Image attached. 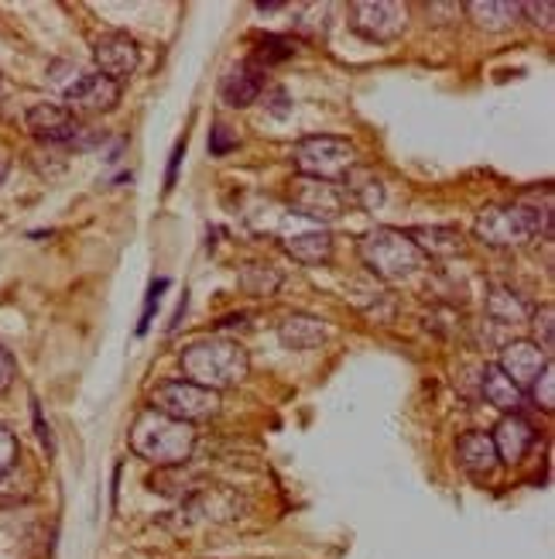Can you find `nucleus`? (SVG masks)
<instances>
[{"mask_svg":"<svg viewBox=\"0 0 555 559\" xmlns=\"http://www.w3.org/2000/svg\"><path fill=\"white\" fill-rule=\"evenodd\" d=\"M179 368H182L185 381L220 395L227 388H237L251 374V354L233 336H206V340H196V344L182 347Z\"/></svg>","mask_w":555,"mask_h":559,"instance_id":"nucleus-1","label":"nucleus"},{"mask_svg":"<svg viewBox=\"0 0 555 559\" xmlns=\"http://www.w3.org/2000/svg\"><path fill=\"white\" fill-rule=\"evenodd\" d=\"M131 450L134 456L155 464V471L182 467L189 464L192 450H196V426L168 419L155 408H144L137 412V419L131 426Z\"/></svg>","mask_w":555,"mask_h":559,"instance_id":"nucleus-2","label":"nucleus"},{"mask_svg":"<svg viewBox=\"0 0 555 559\" xmlns=\"http://www.w3.org/2000/svg\"><path fill=\"white\" fill-rule=\"evenodd\" d=\"M476 240L491 248H524L535 237L552 234V210L548 206H528V203H504L491 206L476 216L473 224Z\"/></svg>","mask_w":555,"mask_h":559,"instance_id":"nucleus-3","label":"nucleus"},{"mask_svg":"<svg viewBox=\"0 0 555 559\" xmlns=\"http://www.w3.org/2000/svg\"><path fill=\"white\" fill-rule=\"evenodd\" d=\"M357 254L364 261V269L374 272L381 282H405L422 269L419 248L408 240V234L395 227H374L357 240Z\"/></svg>","mask_w":555,"mask_h":559,"instance_id":"nucleus-4","label":"nucleus"},{"mask_svg":"<svg viewBox=\"0 0 555 559\" xmlns=\"http://www.w3.org/2000/svg\"><path fill=\"white\" fill-rule=\"evenodd\" d=\"M292 165L305 179L343 182L350 168H357V144L336 134H309L292 148Z\"/></svg>","mask_w":555,"mask_h":559,"instance_id":"nucleus-5","label":"nucleus"},{"mask_svg":"<svg viewBox=\"0 0 555 559\" xmlns=\"http://www.w3.org/2000/svg\"><path fill=\"white\" fill-rule=\"evenodd\" d=\"M148 408L161 412V416H168V419L196 426V423H206V419L216 416V412H220V395L206 392V388L192 384L185 378H176V381H158L152 388Z\"/></svg>","mask_w":555,"mask_h":559,"instance_id":"nucleus-6","label":"nucleus"},{"mask_svg":"<svg viewBox=\"0 0 555 559\" xmlns=\"http://www.w3.org/2000/svg\"><path fill=\"white\" fill-rule=\"evenodd\" d=\"M288 203H292L295 213L309 216V221H316V224L340 221L350 206L340 182H323V179H305V176H295L292 186H288Z\"/></svg>","mask_w":555,"mask_h":559,"instance_id":"nucleus-7","label":"nucleus"},{"mask_svg":"<svg viewBox=\"0 0 555 559\" xmlns=\"http://www.w3.org/2000/svg\"><path fill=\"white\" fill-rule=\"evenodd\" d=\"M350 28L364 41L388 45L408 28V8L388 4V0H357L350 4Z\"/></svg>","mask_w":555,"mask_h":559,"instance_id":"nucleus-8","label":"nucleus"},{"mask_svg":"<svg viewBox=\"0 0 555 559\" xmlns=\"http://www.w3.org/2000/svg\"><path fill=\"white\" fill-rule=\"evenodd\" d=\"M93 62H96V72H100V76H107L113 83H124L141 66V48L128 32H104L93 41Z\"/></svg>","mask_w":555,"mask_h":559,"instance_id":"nucleus-9","label":"nucleus"},{"mask_svg":"<svg viewBox=\"0 0 555 559\" xmlns=\"http://www.w3.org/2000/svg\"><path fill=\"white\" fill-rule=\"evenodd\" d=\"M120 83L100 76V72H86V76L72 80L65 86V110L72 114H110L120 104Z\"/></svg>","mask_w":555,"mask_h":559,"instance_id":"nucleus-10","label":"nucleus"},{"mask_svg":"<svg viewBox=\"0 0 555 559\" xmlns=\"http://www.w3.org/2000/svg\"><path fill=\"white\" fill-rule=\"evenodd\" d=\"M548 354L539 347V344H532V340H515V344H508L500 350V360H497V368L511 378V384L515 388H521V392H528L535 381H539V374L548 368Z\"/></svg>","mask_w":555,"mask_h":559,"instance_id":"nucleus-11","label":"nucleus"},{"mask_svg":"<svg viewBox=\"0 0 555 559\" xmlns=\"http://www.w3.org/2000/svg\"><path fill=\"white\" fill-rule=\"evenodd\" d=\"M24 128L32 131V138L45 141V144H65L76 141V134L83 131L80 120L72 110L59 107V104H35L28 114H24Z\"/></svg>","mask_w":555,"mask_h":559,"instance_id":"nucleus-12","label":"nucleus"},{"mask_svg":"<svg viewBox=\"0 0 555 559\" xmlns=\"http://www.w3.org/2000/svg\"><path fill=\"white\" fill-rule=\"evenodd\" d=\"M244 498L230 488H200L192 498L182 501V522H230L240 515Z\"/></svg>","mask_w":555,"mask_h":559,"instance_id":"nucleus-13","label":"nucleus"},{"mask_svg":"<svg viewBox=\"0 0 555 559\" xmlns=\"http://www.w3.org/2000/svg\"><path fill=\"white\" fill-rule=\"evenodd\" d=\"M491 443L497 450V460H504V464H518L535 443V426L524 416H518V412H508V416L497 423V429L491 432Z\"/></svg>","mask_w":555,"mask_h":559,"instance_id":"nucleus-14","label":"nucleus"},{"mask_svg":"<svg viewBox=\"0 0 555 559\" xmlns=\"http://www.w3.org/2000/svg\"><path fill=\"white\" fill-rule=\"evenodd\" d=\"M264 90V69H257L251 59L248 62H240L233 66L227 76L220 80V96H224V104L227 107H237V110H244L251 107L257 96Z\"/></svg>","mask_w":555,"mask_h":559,"instance_id":"nucleus-15","label":"nucleus"},{"mask_svg":"<svg viewBox=\"0 0 555 559\" xmlns=\"http://www.w3.org/2000/svg\"><path fill=\"white\" fill-rule=\"evenodd\" d=\"M456 464L470 477H491L497 471V450L491 443V432H463L456 440Z\"/></svg>","mask_w":555,"mask_h":559,"instance_id":"nucleus-16","label":"nucleus"},{"mask_svg":"<svg viewBox=\"0 0 555 559\" xmlns=\"http://www.w3.org/2000/svg\"><path fill=\"white\" fill-rule=\"evenodd\" d=\"M278 340L288 350H316L326 344V323L309 312H288L278 323Z\"/></svg>","mask_w":555,"mask_h":559,"instance_id":"nucleus-17","label":"nucleus"},{"mask_svg":"<svg viewBox=\"0 0 555 559\" xmlns=\"http://www.w3.org/2000/svg\"><path fill=\"white\" fill-rule=\"evenodd\" d=\"M487 316L494 323H504V326H515V323H528L532 320V312H535V306L528 302L518 288H511V285H500V282H494L491 288H487Z\"/></svg>","mask_w":555,"mask_h":559,"instance_id":"nucleus-18","label":"nucleus"},{"mask_svg":"<svg viewBox=\"0 0 555 559\" xmlns=\"http://www.w3.org/2000/svg\"><path fill=\"white\" fill-rule=\"evenodd\" d=\"M285 254L305 264V269H319V264H329L333 261V234L326 230H305V234H295V237H285L281 240Z\"/></svg>","mask_w":555,"mask_h":559,"instance_id":"nucleus-19","label":"nucleus"},{"mask_svg":"<svg viewBox=\"0 0 555 559\" xmlns=\"http://www.w3.org/2000/svg\"><path fill=\"white\" fill-rule=\"evenodd\" d=\"M463 11L484 32H508L511 24L521 21V4H515V0H470Z\"/></svg>","mask_w":555,"mask_h":559,"instance_id":"nucleus-20","label":"nucleus"},{"mask_svg":"<svg viewBox=\"0 0 555 559\" xmlns=\"http://www.w3.org/2000/svg\"><path fill=\"white\" fill-rule=\"evenodd\" d=\"M408 240L419 248L422 258H453L463 251V234L456 227H415L408 230Z\"/></svg>","mask_w":555,"mask_h":559,"instance_id":"nucleus-21","label":"nucleus"},{"mask_svg":"<svg viewBox=\"0 0 555 559\" xmlns=\"http://www.w3.org/2000/svg\"><path fill=\"white\" fill-rule=\"evenodd\" d=\"M340 186H343L347 203H353L357 210H364V213H371V210H377L384 203V182L371 173V168H360V165L350 168Z\"/></svg>","mask_w":555,"mask_h":559,"instance_id":"nucleus-22","label":"nucleus"},{"mask_svg":"<svg viewBox=\"0 0 555 559\" xmlns=\"http://www.w3.org/2000/svg\"><path fill=\"white\" fill-rule=\"evenodd\" d=\"M480 392H484V399L494 408H500L504 416H508V412H518L521 402H524V392L511 384V378L504 374L497 364H487V368H484V378H480Z\"/></svg>","mask_w":555,"mask_h":559,"instance_id":"nucleus-23","label":"nucleus"},{"mask_svg":"<svg viewBox=\"0 0 555 559\" xmlns=\"http://www.w3.org/2000/svg\"><path fill=\"white\" fill-rule=\"evenodd\" d=\"M295 52H299V41L292 35H257L251 62L257 69H268V66H278L285 59H292Z\"/></svg>","mask_w":555,"mask_h":559,"instance_id":"nucleus-24","label":"nucleus"},{"mask_svg":"<svg viewBox=\"0 0 555 559\" xmlns=\"http://www.w3.org/2000/svg\"><path fill=\"white\" fill-rule=\"evenodd\" d=\"M278 285H281V272L272 269V264L248 261L244 269H240V288H244L248 296H275Z\"/></svg>","mask_w":555,"mask_h":559,"instance_id":"nucleus-25","label":"nucleus"},{"mask_svg":"<svg viewBox=\"0 0 555 559\" xmlns=\"http://www.w3.org/2000/svg\"><path fill=\"white\" fill-rule=\"evenodd\" d=\"M295 32L305 38H319L329 28V8L326 4H302L295 8Z\"/></svg>","mask_w":555,"mask_h":559,"instance_id":"nucleus-26","label":"nucleus"},{"mask_svg":"<svg viewBox=\"0 0 555 559\" xmlns=\"http://www.w3.org/2000/svg\"><path fill=\"white\" fill-rule=\"evenodd\" d=\"M237 144H240V134H237L230 124H213V128H209L206 148H209L213 158H227L230 152H237Z\"/></svg>","mask_w":555,"mask_h":559,"instance_id":"nucleus-27","label":"nucleus"},{"mask_svg":"<svg viewBox=\"0 0 555 559\" xmlns=\"http://www.w3.org/2000/svg\"><path fill=\"white\" fill-rule=\"evenodd\" d=\"M555 309L545 302V306H535V312H532V326H535V336H539V347L545 350V354H552V344H555Z\"/></svg>","mask_w":555,"mask_h":559,"instance_id":"nucleus-28","label":"nucleus"},{"mask_svg":"<svg viewBox=\"0 0 555 559\" xmlns=\"http://www.w3.org/2000/svg\"><path fill=\"white\" fill-rule=\"evenodd\" d=\"M17 456H21V443H17V436L0 423V477L11 474L17 467Z\"/></svg>","mask_w":555,"mask_h":559,"instance_id":"nucleus-29","label":"nucleus"},{"mask_svg":"<svg viewBox=\"0 0 555 559\" xmlns=\"http://www.w3.org/2000/svg\"><path fill=\"white\" fill-rule=\"evenodd\" d=\"M528 392H532L535 405H542V412H552L555 408V368H552V364L539 374V381L528 388Z\"/></svg>","mask_w":555,"mask_h":559,"instance_id":"nucleus-30","label":"nucleus"},{"mask_svg":"<svg viewBox=\"0 0 555 559\" xmlns=\"http://www.w3.org/2000/svg\"><path fill=\"white\" fill-rule=\"evenodd\" d=\"M165 288H168V278H158V282H152V288H148V299H144L141 323H137V336L148 333V326H152V316H155V309H158V302H161V292H165Z\"/></svg>","mask_w":555,"mask_h":559,"instance_id":"nucleus-31","label":"nucleus"},{"mask_svg":"<svg viewBox=\"0 0 555 559\" xmlns=\"http://www.w3.org/2000/svg\"><path fill=\"white\" fill-rule=\"evenodd\" d=\"M14 381H17V360L4 344H0V395H8Z\"/></svg>","mask_w":555,"mask_h":559,"instance_id":"nucleus-32","label":"nucleus"},{"mask_svg":"<svg viewBox=\"0 0 555 559\" xmlns=\"http://www.w3.org/2000/svg\"><path fill=\"white\" fill-rule=\"evenodd\" d=\"M521 14H528V21H532L535 28L552 32V14H555V8L548 4V0H542V4H521Z\"/></svg>","mask_w":555,"mask_h":559,"instance_id":"nucleus-33","label":"nucleus"},{"mask_svg":"<svg viewBox=\"0 0 555 559\" xmlns=\"http://www.w3.org/2000/svg\"><path fill=\"white\" fill-rule=\"evenodd\" d=\"M32 416H35V432H38V440L45 443V453H56V443H52V429H48V423L41 419V405H38V402L32 405Z\"/></svg>","mask_w":555,"mask_h":559,"instance_id":"nucleus-34","label":"nucleus"},{"mask_svg":"<svg viewBox=\"0 0 555 559\" xmlns=\"http://www.w3.org/2000/svg\"><path fill=\"white\" fill-rule=\"evenodd\" d=\"M182 158H185V138L176 144V152H172V158H168V176H165V186L172 189L176 186V176H179V165H182Z\"/></svg>","mask_w":555,"mask_h":559,"instance_id":"nucleus-35","label":"nucleus"},{"mask_svg":"<svg viewBox=\"0 0 555 559\" xmlns=\"http://www.w3.org/2000/svg\"><path fill=\"white\" fill-rule=\"evenodd\" d=\"M8 173H11V162H8L4 155H0V182H4V179H8Z\"/></svg>","mask_w":555,"mask_h":559,"instance_id":"nucleus-36","label":"nucleus"},{"mask_svg":"<svg viewBox=\"0 0 555 559\" xmlns=\"http://www.w3.org/2000/svg\"><path fill=\"white\" fill-rule=\"evenodd\" d=\"M0 83H4V80H0Z\"/></svg>","mask_w":555,"mask_h":559,"instance_id":"nucleus-37","label":"nucleus"}]
</instances>
